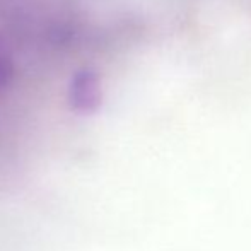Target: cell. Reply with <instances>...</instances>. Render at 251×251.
<instances>
[{
    "mask_svg": "<svg viewBox=\"0 0 251 251\" xmlns=\"http://www.w3.org/2000/svg\"><path fill=\"white\" fill-rule=\"evenodd\" d=\"M10 77H12V63L0 51V94L7 89V86L10 82Z\"/></svg>",
    "mask_w": 251,
    "mask_h": 251,
    "instance_id": "cell-2",
    "label": "cell"
},
{
    "mask_svg": "<svg viewBox=\"0 0 251 251\" xmlns=\"http://www.w3.org/2000/svg\"><path fill=\"white\" fill-rule=\"evenodd\" d=\"M102 86L96 70L82 69L74 74L69 86V104L77 115H94L101 108Z\"/></svg>",
    "mask_w": 251,
    "mask_h": 251,
    "instance_id": "cell-1",
    "label": "cell"
}]
</instances>
